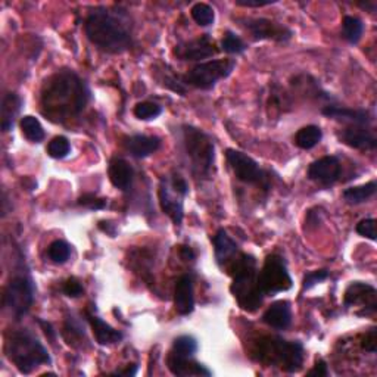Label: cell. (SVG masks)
Masks as SVG:
<instances>
[{
    "label": "cell",
    "mask_w": 377,
    "mask_h": 377,
    "mask_svg": "<svg viewBox=\"0 0 377 377\" xmlns=\"http://www.w3.org/2000/svg\"><path fill=\"white\" fill-rule=\"evenodd\" d=\"M89 89L69 69L50 76L41 89V113L53 122H65L77 117L89 101Z\"/></svg>",
    "instance_id": "obj_1"
},
{
    "label": "cell",
    "mask_w": 377,
    "mask_h": 377,
    "mask_svg": "<svg viewBox=\"0 0 377 377\" xmlns=\"http://www.w3.org/2000/svg\"><path fill=\"white\" fill-rule=\"evenodd\" d=\"M86 34L94 46L108 53H122L131 48V24L124 12L97 8L86 20Z\"/></svg>",
    "instance_id": "obj_2"
},
{
    "label": "cell",
    "mask_w": 377,
    "mask_h": 377,
    "mask_svg": "<svg viewBox=\"0 0 377 377\" xmlns=\"http://www.w3.org/2000/svg\"><path fill=\"white\" fill-rule=\"evenodd\" d=\"M5 351L8 358L24 374H30L38 366L50 364L52 361L48 349L27 330L12 332L6 341Z\"/></svg>",
    "instance_id": "obj_3"
},
{
    "label": "cell",
    "mask_w": 377,
    "mask_h": 377,
    "mask_svg": "<svg viewBox=\"0 0 377 377\" xmlns=\"http://www.w3.org/2000/svg\"><path fill=\"white\" fill-rule=\"evenodd\" d=\"M232 293L245 311L252 313L262 304V292L258 285L257 264L254 257L241 255L232 265Z\"/></svg>",
    "instance_id": "obj_4"
},
{
    "label": "cell",
    "mask_w": 377,
    "mask_h": 377,
    "mask_svg": "<svg viewBox=\"0 0 377 377\" xmlns=\"http://www.w3.org/2000/svg\"><path fill=\"white\" fill-rule=\"evenodd\" d=\"M255 353L261 362L277 366L287 373L298 371L304 362V346L299 342H289L282 338L261 339Z\"/></svg>",
    "instance_id": "obj_5"
},
{
    "label": "cell",
    "mask_w": 377,
    "mask_h": 377,
    "mask_svg": "<svg viewBox=\"0 0 377 377\" xmlns=\"http://www.w3.org/2000/svg\"><path fill=\"white\" fill-rule=\"evenodd\" d=\"M185 146L187 157L192 162V171L197 177H208L211 173L215 157V146L211 137L190 125H186L185 130Z\"/></svg>",
    "instance_id": "obj_6"
},
{
    "label": "cell",
    "mask_w": 377,
    "mask_h": 377,
    "mask_svg": "<svg viewBox=\"0 0 377 377\" xmlns=\"http://www.w3.org/2000/svg\"><path fill=\"white\" fill-rule=\"evenodd\" d=\"M258 285L264 297H274L292 287V277L282 257L270 255L258 274Z\"/></svg>",
    "instance_id": "obj_7"
},
{
    "label": "cell",
    "mask_w": 377,
    "mask_h": 377,
    "mask_svg": "<svg viewBox=\"0 0 377 377\" xmlns=\"http://www.w3.org/2000/svg\"><path fill=\"white\" fill-rule=\"evenodd\" d=\"M234 65L236 62L233 59H217L198 64L183 77V83L197 89L209 90L217 85V81L229 77Z\"/></svg>",
    "instance_id": "obj_8"
},
{
    "label": "cell",
    "mask_w": 377,
    "mask_h": 377,
    "mask_svg": "<svg viewBox=\"0 0 377 377\" xmlns=\"http://www.w3.org/2000/svg\"><path fill=\"white\" fill-rule=\"evenodd\" d=\"M3 301L17 318L29 313L34 302V286L30 278L24 276L13 277L5 290Z\"/></svg>",
    "instance_id": "obj_9"
},
{
    "label": "cell",
    "mask_w": 377,
    "mask_h": 377,
    "mask_svg": "<svg viewBox=\"0 0 377 377\" xmlns=\"http://www.w3.org/2000/svg\"><path fill=\"white\" fill-rule=\"evenodd\" d=\"M226 155L237 180L243 181V183L246 185H255L265 189L269 187L267 174L259 169L257 161L248 157L246 153L241 150H234V149H229Z\"/></svg>",
    "instance_id": "obj_10"
},
{
    "label": "cell",
    "mask_w": 377,
    "mask_h": 377,
    "mask_svg": "<svg viewBox=\"0 0 377 377\" xmlns=\"http://www.w3.org/2000/svg\"><path fill=\"white\" fill-rule=\"evenodd\" d=\"M245 27L255 40L286 41L292 37V31L287 29V27L274 22L271 20H267V18L246 20Z\"/></svg>",
    "instance_id": "obj_11"
},
{
    "label": "cell",
    "mask_w": 377,
    "mask_h": 377,
    "mask_svg": "<svg viewBox=\"0 0 377 377\" xmlns=\"http://www.w3.org/2000/svg\"><path fill=\"white\" fill-rule=\"evenodd\" d=\"M217 48L214 40L208 34H204L198 38H193L186 43L177 46L176 55L183 61H201L208 59L217 55Z\"/></svg>",
    "instance_id": "obj_12"
},
{
    "label": "cell",
    "mask_w": 377,
    "mask_h": 377,
    "mask_svg": "<svg viewBox=\"0 0 377 377\" xmlns=\"http://www.w3.org/2000/svg\"><path fill=\"white\" fill-rule=\"evenodd\" d=\"M183 194H180L171 186L169 178H162L159 185V204L164 214L169 215L176 226H180L183 221Z\"/></svg>",
    "instance_id": "obj_13"
},
{
    "label": "cell",
    "mask_w": 377,
    "mask_h": 377,
    "mask_svg": "<svg viewBox=\"0 0 377 377\" xmlns=\"http://www.w3.org/2000/svg\"><path fill=\"white\" fill-rule=\"evenodd\" d=\"M341 162L336 157H325L314 161L308 169V177L321 185H333L341 176Z\"/></svg>",
    "instance_id": "obj_14"
},
{
    "label": "cell",
    "mask_w": 377,
    "mask_h": 377,
    "mask_svg": "<svg viewBox=\"0 0 377 377\" xmlns=\"http://www.w3.org/2000/svg\"><path fill=\"white\" fill-rule=\"evenodd\" d=\"M341 141L351 146L354 149L361 150H374L377 148V138L374 133L362 125H353V127H346L339 133Z\"/></svg>",
    "instance_id": "obj_15"
},
{
    "label": "cell",
    "mask_w": 377,
    "mask_h": 377,
    "mask_svg": "<svg viewBox=\"0 0 377 377\" xmlns=\"http://www.w3.org/2000/svg\"><path fill=\"white\" fill-rule=\"evenodd\" d=\"M174 305H176V311L180 315H189L194 308L193 280H192V277L187 274L181 276L176 283Z\"/></svg>",
    "instance_id": "obj_16"
},
{
    "label": "cell",
    "mask_w": 377,
    "mask_h": 377,
    "mask_svg": "<svg viewBox=\"0 0 377 377\" xmlns=\"http://www.w3.org/2000/svg\"><path fill=\"white\" fill-rule=\"evenodd\" d=\"M376 295L377 292L373 286L367 283L355 282L349 285V287L345 292V305H364L366 308H370V311L376 310Z\"/></svg>",
    "instance_id": "obj_17"
},
{
    "label": "cell",
    "mask_w": 377,
    "mask_h": 377,
    "mask_svg": "<svg viewBox=\"0 0 377 377\" xmlns=\"http://www.w3.org/2000/svg\"><path fill=\"white\" fill-rule=\"evenodd\" d=\"M109 180L117 189L129 190L133 185L134 170L133 166L122 158H114L109 164Z\"/></svg>",
    "instance_id": "obj_18"
},
{
    "label": "cell",
    "mask_w": 377,
    "mask_h": 377,
    "mask_svg": "<svg viewBox=\"0 0 377 377\" xmlns=\"http://www.w3.org/2000/svg\"><path fill=\"white\" fill-rule=\"evenodd\" d=\"M262 320L265 325H269L273 329L277 330L287 329L292 323L290 304L287 301L274 302L273 305H270V308L264 313Z\"/></svg>",
    "instance_id": "obj_19"
},
{
    "label": "cell",
    "mask_w": 377,
    "mask_h": 377,
    "mask_svg": "<svg viewBox=\"0 0 377 377\" xmlns=\"http://www.w3.org/2000/svg\"><path fill=\"white\" fill-rule=\"evenodd\" d=\"M159 138L145 134H134L127 138L125 148L136 158H146L159 149Z\"/></svg>",
    "instance_id": "obj_20"
},
{
    "label": "cell",
    "mask_w": 377,
    "mask_h": 377,
    "mask_svg": "<svg viewBox=\"0 0 377 377\" xmlns=\"http://www.w3.org/2000/svg\"><path fill=\"white\" fill-rule=\"evenodd\" d=\"M169 369L176 376H211L213 373L205 369L199 362L190 361L186 357L173 354L169 358Z\"/></svg>",
    "instance_id": "obj_21"
},
{
    "label": "cell",
    "mask_w": 377,
    "mask_h": 377,
    "mask_svg": "<svg viewBox=\"0 0 377 377\" xmlns=\"http://www.w3.org/2000/svg\"><path fill=\"white\" fill-rule=\"evenodd\" d=\"M323 114L326 117L334 118V120H343L351 121L358 125H364L371 121V115L366 109H349V108H341V106H326L323 108Z\"/></svg>",
    "instance_id": "obj_22"
},
{
    "label": "cell",
    "mask_w": 377,
    "mask_h": 377,
    "mask_svg": "<svg viewBox=\"0 0 377 377\" xmlns=\"http://www.w3.org/2000/svg\"><path fill=\"white\" fill-rule=\"evenodd\" d=\"M213 242L215 248V258L220 265L229 264L237 254V245L225 229H220L217 232Z\"/></svg>",
    "instance_id": "obj_23"
},
{
    "label": "cell",
    "mask_w": 377,
    "mask_h": 377,
    "mask_svg": "<svg viewBox=\"0 0 377 377\" xmlns=\"http://www.w3.org/2000/svg\"><path fill=\"white\" fill-rule=\"evenodd\" d=\"M87 317L92 325L94 338L99 345H113L122 339V333L115 330L114 327H111L102 318L92 315V314H89Z\"/></svg>",
    "instance_id": "obj_24"
},
{
    "label": "cell",
    "mask_w": 377,
    "mask_h": 377,
    "mask_svg": "<svg viewBox=\"0 0 377 377\" xmlns=\"http://www.w3.org/2000/svg\"><path fill=\"white\" fill-rule=\"evenodd\" d=\"M22 101L21 97L15 93L5 94L2 101V130L9 131L13 124H15V118L21 111Z\"/></svg>",
    "instance_id": "obj_25"
},
{
    "label": "cell",
    "mask_w": 377,
    "mask_h": 377,
    "mask_svg": "<svg viewBox=\"0 0 377 377\" xmlns=\"http://www.w3.org/2000/svg\"><path fill=\"white\" fill-rule=\"evenodd\" d=\"M377 190V183L373 180L367 185L357 186V187H349L343 192V199L351 204V205H358L369 201L371 197H374V193Z\"/></svg>",
    "instance_id": "obj_26"
},
{
    "label": "cell",
    "mask_w": 377,
    "mask_h": 377,
    "mask_svg": "<svg viewBox=\"0 0 377 377\" xmlns=\"http://www.w3.org/2000/svg\"><path fill=\"white\" fill-rule=\"evenodd\" d=\"M323 137V131L317 125H306V127L301 129L295 136V143L301 149H313L317 146Z\"/></svg>",
    "instance_id": "obj_27"
},
{
    "label": "cell",
    "mask_w": 377,
    "mask_h": 377,
    "mask_svg": "<svg viewBox=\"0 0 377 377\" xmlns=\"http://www.w3.org/2000/svg\"><path fill=\"white\" fill-rule=\"evenodd\" d=\"M21 130H22V134L34 143H38L45 138L43 127H41L40 121L33 115H25L21 120Z\"/></svg>",
    "instance_id": "obj_28"
},
{
    "label": "cell",
    "mask_w": 377,
    "mask_h": 377,
    "mask_svg": "<svg viewBox=\"0 0 377 377\" xmlns=\"http://www.w3.org/2000/svg\"><path fill=\"white\" fill-rule=\"evenodd\" d=\"M362 31H364V25H362L361 20L357 17H345L342 22V36L349 43H357L361 38Z\"/></svg>",
    "instance_id": "obj_29"
},
{
    "label": "cell",
    "mask_w": 377,
    "mask_h": 377,
    "mask_svg": "<svg viewBox=\"0 0 377 377\" xmlns=\"http://www.w3.org/2000/svg\"><path fill=\"white\" fill-rule=\"evenodd\" d=\"M173 349L176 355L190 358L198 351V342L193 336H187V334H185V336H178L174 341Z\"/></svg>",
    "instance_id": "obj_30"
},
{
    "label": "cell",
    "mask_w": 377,
    "mask_h": 377,
    "mask_svg": "<svg viewBox=\"0 0 377 377\" xmlns=\"http://www.w3.org/2000/svg\"><path fill=\"white\" fill-rule=\"evenodd\" d=\"M71 255V246L64 241H55L48 248V257L55 264H64Z\"/></svg>",
    "instance_id": "obj_31"
},
{
    "label": "cell",
    "mask_w": 377,
    "mask_h": 377,
    "mask_svg": "<svg viewBox=\"0 0 377 377\" xmlns=\"http://www.w3.org/2000/svg\"><path fill=\"white\" fill-rule=\"evenodd\" d=\"M192 18L201 27L211 25L215 20L214 9L206 3H197L192 8Z\"/></svg>",
    "instance_id": "obj_32"
},
{
    "label": "cell",
    "mask_w": 377,
    "mask_h": 377,
    "mask_svg": "<svg viewBox=\"0 0 377 377\" xmlns=\"http://www.w3.org/2000/svg\"><path fill=\"white\" fill-rule=\"evenodd\" d=\"M71 152V145H69L68 138L64 136H58L52 138L48 145V153L55 159H62L68 153Z\"/></svg>",
    "instance_id": "obj_33"
},
{
    "label": "cell",
    "mask_w": 377,
    "mask_h": 377,
    "mask_svg": "<svg viewBox=\"0 0 377 377\" xmlns=\"http://www.w3.org/2000/svg\"><path fill=\"white\" fill-rule=\"evenodd\" d=\"M161 113H162V108L158 104H153V102H141L134 108V115L138 120H143V121L155 120L157 117L161 115Z\"/></svg>",
    "instance_id": "obj_34"
},
{
    "label": "cell",
    "mask_w": 377,
    "mask_h": 377,
    "mask_svg": "<svg viewBox=\"0 0 377 377\" xmlns=\"http://www.w3.org/2000/svg\"><path fill=\"white\" fill-rule=\"evenodd\" d=\"M221 48H222V50L230 53V55H237V53L245 52L246 45L243 43V40L241 37H237L236 34L229 31L221 41Z\"/></svg>",
    "instance_id": "obj_35"
},
{
    "label": "cell",
    "mask_w": 377,
    "mask_h": 377,
    "mask_svg": "<svg viewBox=\"0 0 377 377\" xmlns=\"http://www.w3.org/2000/svg\"><path fill=\"white\" fill-rule=\"evenodd\" d=\"M357 233L367 237L370 241H376V220L374 218L361 220L357 225Z\"/></svg>",
    "instance_id": "obj_36"
},
{
    "label": "cell",
    "mask_w": 377,
    "mask_h": 377,
    "mask_svg": "<svg viewBox=\"0 0 377 377\" xmlns=\"http://www.w3.org/2000/svg\"><path fill=\"white\" fill-rule=\"evenodd\" d=\"M78 204L89 209H104L106 206V199H101L93 193H87V194H83V197L78 199Z\"/></svg>",
    "instance_id": "obj_37"
},
{
    "label": "cell",
    "mask_w": 377,
    "mask_h": 377,
    "mask_svg": "<svg viewBox=\"0 0 377 377\" xmlns=\"http://www.w3.org/2000/svg\"><path fill=\"white\" fill-rule=\"evenodd\" d=\"M329 277V271L327 270H317V271H311L305 276L304 278V289H310L314 285L326 280Z\"/></svg>",
    "instance_id": "obj_38"
},
{
    "label": "cell",
    "mask_w": 377,
    "mask_h": 377,
    "mask_svg": "<svg viewBox=\"0 0 377 377\" xmlns=\"http://www.w3.org/2000/svg\"><path fill=\"white\" fill-rule=\"evenodd\" d=\"M62 290L69 298H78L80 295H83V292H85V289H83L81 283L77 280V278H68V280L64 283Z\"/></svg>",
    "instance_id": "obj_39"
},
{
    "label": "cell",
    "mask_w": 377,
    "mask_h": 377,
    "mask_svg": "<svg viewBox=\"0 0 377 377\" xmlns=\"http://www.w3.org/2000/svg\"><path fill=\"white\" fill-rule=\"evenodd\" d=\"M376 343H377V333L373 329L366 334V338L362 339V348H364L367 353L374 354L376 353Z\"/></svg>",
    "instance_id": "obj_40"
},
{
    "label": "cell",
    "mask_w": 377,
    "mask_h": 377,
    "mask_svg": "<svg viewBox=\"0 0 377 377\" xmlns=\"http://www.w3.org/2000/svg\"><path fill=\"white\" fill-rule=\"evenodd\" d=\"M171 186L174 187V190H177L180 194H183V197H186V194L189 193V186L186 183V180L183 177L180 176H174L171 180H170Z\"/></svg>",
    "instance_id": "obj_41"
},
{
    "label": "cell",
    "mask_w": 377,
    "mask_h": 377,
    "mask_svg": "<svg viewBox=\"0 0 377 377\" xmlns=\"http://www.w3.org/2000/svg\"><path fill=\"white\" fill-rule=\"evenodd\" d=\"M276 3V0H265V2H261V0H236V5L239 6H246V8H259V6H267Z\"/></svg>",
    "instance_id": "obj_42"
},
{
    "label": "cell",
    "mask_w": 377,
    "mask_h": 377,
    "mask_svg": "<svg viewBox=\"0 0 377 377\" xmlns=\"http://www.w3.org/2000/svg\"><path fill=\"white\" fill-rule=\"evenodd\" d=\"M308 376H327V366H326V362L325 361H317V364H315V367L311 370V371H308Z\"/></svg>",
    "instance_id": "obj_43"
},
{
    "label": "cell",
    "mask_w": 377,
    "mask_h": 377,
    "mask_svg": "<svg viewBox=\"0 0 377 377\" xmlns=\"http://www.w3.org/2000/svg\"><path fill=\"white\" fill-rule=\"evenodd\" d=\"M181 255H183V258L187 261V259H192V258H194V254L192 252V249L190 248H183V249H181Z\"/></svg>",
    "instance_id": "obj_44"
}]
</instances>
